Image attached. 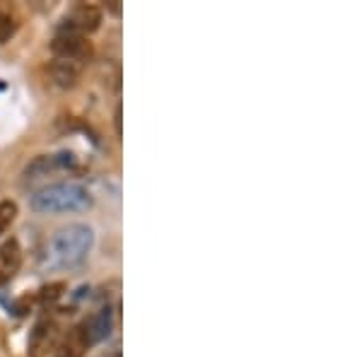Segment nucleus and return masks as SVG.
I'll list each match as a JSON object with an SVG mask.
<instances>
[{
  "label": "nucleus",
  "instance_id": "obj_1",
  "mask_svg": "<svg viewBox=\"0 0 362 357\" xmlns=\"http://www.w3.org/2000/svg\"><path fill=\"white\" fill-rule=\"evenodd\" d=\"M95 247V232L90 225L73 222V225L58 230L54 237L46 242L42 254V266L49 271H68V268L80 266Z\"/></svg>",
  "mask_w": 362,
  "mask_h": 357
},
{
  "label": "nucleus",
  "instance_id": "obj_2",
  "mask_svg": "<svg viewBox=\"0 0 362 357\" xmlns=\"http://www.w3.org/2000/svg\"><path fill=\"white\" fill-rule=\"evenodd\" d=\"M95 198L87 186L78 181H56V184L42 186L32 193L29 206L39 215H68L92 208Z\"/></svg>",
  "mask_w": 362,
  "mask_h": 357
},
{
  "label": "nucleus",
  "instance_id": "obj_3",
  "mask_svg": "<svg viewBox=\"0 0 362 357\" xmlns=\"http://www.w3.org/2000/svg\"><path fill=\"white\" fill-rule=\"evenodd\" d=\"M51 54L58 61H70L85 66L87 58H90V44H87V37H83V34H78L75 29H70L61 22L54 32V39H51Z\"/></svg>",
  "mask_w": 362,
  "mask_h": 357
},
{
  "label": "nucleus",
  "instance_id": "obj_4",
  "mask_svg": "<svg viewBox=\"0 0 362 357\" xmlns=\"http://www.w3.org/2000/svg\"><path fill=\"white\" fill-rule=\"evenodd\" d=\"M78 165L73 152H56V155H42L32 162L27 169H25V181L27 184H34L37 179L42 177H49V174H56V172H66V169H73Z\"/></svg>",
  "mask_w": 362,
  "mask_h": 357
},
{
  "label": "nucleus",
  "instance_id": "obj_5",
  "mask_svg": "<svg viewBox=\"0 0 362 357\" xmlns=\"http://www.w3.org/2000/svg\"><path fill=\"white\" fill-rule=\"evenodd\" d=\"M102 20H104V13L99 5H92V3H78L70 13L63 17V25L75 29L78 34H95L99 27H102Z\"/></svg>",
  "mask_w": 362,
  "mask_h": 357
},
{
  "label": "nucleus",
  "instance_id": "obj_6",
  "mask_svg": "<svg viewBox=\"0 0 362 357\" xmlns=\"http://www.w3.org/2000/svg\"><path fill=\"white\" fill-rule=\"evenodd\" d=\"M22 259H25V256H22V247L15 237L0 242V288L8 285L10 280L20 273Z\"/></svg>",
  "mask_w": 362,
  "mask_h": 357
},
{
  "label": "nucleus",
  "instance_id": "obj_7",
  "mask_svg": "<svg viewBox=\"0 0 362 357\" xmlns=\"http://www.w3.org/2000/svg\"><path fill=\"white\" fill-rule=\"evenodd\" d=\"M112 326H114V312L109 307H102L97 314H92L90 319H85L83 324H80V329L85 333L87 345L92 348V345L107 341L109 333H112Z\"/></svg>",
  "mask_w": 362,
  "mask_h": 357
},
{
  "label": "nucleus",
  "instance_id": "obj_8",
  "mask_svg": "<svg viewBox=\"0 0 362 357\" xmlns=\"http://www.w3.org/2000/svg\"><path fill=\"white\" fill-rule=\"evenodd\" d=\"M85 66H80V63H70V61H58L54 58L49 66V75L51 80L58 85V87H75L80 80V73H83Z\"/></svg>",
  "mask_w": 362,
  "mask_h": 357
},
{
  "label": "nucleus",
  "instance_id": "obj_9",
  "mask_svg": "<svg viewBox=\"0 0 362 357\" xmlns=\"http://www.w3.org/2000/svg\"><path fill=\"white\" fill-rule=\"evenodd\" d=\"M87 348H90V345H87V338H85L83 329H80V326H75V329L68 333L66 341L58 345L56 357H83Z\"/></svg>",
  "mask_w": 362,
  "mask_h": 357
},
{
  "label": "nucleus",
  "instance_id": "obj_10",
  "mask_svg": "<svg viewBox=\"0 0 362 357\" xmlns=\"http://www.w3.org/2000/svg\"><path fill=\"white\" fill-rule=\"evenodd\" d=\"M20 29V15L13 5L0 3V46L8 44Z\"/></svg>",
  "mask_w": 362,
  "mask_h": 357
},
{
  "label": "nucleus",
  "instance_id": "obj_11",
  "mask_svg": "<svg viewBox=\"0 0 362 357\" xmlns=\"http://www.w3.org/2000/svg\"><path fill=\"white\" fill-rule=\"evenodd\" d=\"M17 215H20V208H17L15 201H10V198H3L0 201V237H3L5 232L13 227V222L17 220Z\"/></svg>",
  "mask_w": 362,
  "mask_h": 357
},
{
  "label": "nucleus",
  "instance_id": "obj_12",
  "mask_svg": "<svg viewBox=\"0 0 362 357\" xmlns=\"http://www.w3.org/2000/svg\"><path fill=\"white\" fill-rule=\"evenodd\" d=\"M61 290H66V283H51V285H46V288H42V300L44 302H56L58 297L63 295Z\"/></svg>",
  "mask_w": 362,
  "mask_h": 357
},
{
  "label": "nucleus",
  "instance_id": "obj_13",
  "mask_svg": "<svg viewBox=\"0 0 362 357\" xmlns=\"http://www.w3.org/2000/svg\"><path fill=\"white\" fill-rule=\"evenodd\" d=\"M116 131L121 136V107H116Z\"/></svg>",
  "mask_w": 362,
  "mask_h": 357
}]
</instances>
